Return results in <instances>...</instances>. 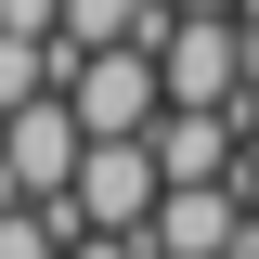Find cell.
Returning <instances> with one entry per match:
<instances>
[{"label": "cell", "instance_id": "52a82bcc", "mask_svg": "<svg viewBox=\"0 0 259 259\" xmlns=\"http://www.w3.org/2000/svg\"><path fill=\"white\" fill-rule=\"evenodd\" d=\"M156 26H168V0H65V52H117V39H143L156 52Z\"/></svg>", "mask_w": 259, "mask_h": 259}, {"label": "cell", "instance_id": "5b68a950", "mask_svg": "<svg viewBox=\"0 0 259 259\" xmlns=\"http://www.w3.org/2000/svg\"><path fill=\"white\" fill-rule=\"evenodd\" d=\"M65 104H78V130H156L168 65L143 52V39H117V52H78V65H65Z\"/></svg>", "mask_w": 259, "mask_h": 259}, {"label": "cell", "instance_id": "7c38bea8", "mask_svg": "<svg viewBox=\"0 0 259 259\" xmlns=\"http://www.w3.org/2000/svg\"><path fill=\"white\" fill-rule=\"evenodd\" d=\"M168 13H246V0H168Z\"/></svg>", "mask_w": 259, "mask_h": 259}, {"label": "cell", "instance_id": "4fadbf2b", "mask_svg": "<svg viewBox=\"0 0 259 259\" xmlns=\"http://www.w3.org/2000/svg\"><path fill=\"white\" fill-rule=\"evenodd\" d=\"M246 221H259V143H246Z\"/></svg>", "mask_w": 259, "mask_h": 259}, {"label": "cell", "instance_id": "9a60e30c", "mask_svg": "<svg viewBox=\"0 0 259 259\" xmlns=\"http://www.w3.org/2000/svg\"><path fill=\"white\" fill-rule=\"evenodd\" d=\"M246 259H259V246H246Z\"/></svg>", "mask_w": 259, "mask_h": 259}, {"label": "cell", "instance_id": "8fae6325", "mask_svg": "<svg viewBox=\"0 0 259 259\" xmlns=\"http://www.w3.org/2000/svg\"><path fill=\"white\" fill-rule=\"evenodd\" d=\"M233 117H246V143H259V78H246V91H233Z\"/></svg>", "mask_w": 259, "mask_h": 259}, {"label": "cell", "instance_id": "8992f818", "mask_svg": "<svg viewBox=\"0 0 259 259\" xmlns=\"http://www.w3.org/2000/svg\"><path fill=\"white\" fill-rule=\"evenodd\" d=\"M156 168L168 182H246V117L233 104H156Z\"/></svg>", "mask_w": 259, "mask_h": 259}, {"label": "cell", "instance_id": "277c9868", "mask_svg": "<svg viewBox=\"0 0 259 259\" xmlns=\"http://www.w3.org/2000/svg\"><path fill=\"white\" fill-rule=\"evenodd\" d=\"M156 65H168V104H233L246 91V13H168Z\"/></svg>", "mask_w": 259, "mask_h": 259}, {"label": "cell", "instance_id": "6da1fadb", "mask_svg": "<svg viewBox=\"0 0 259 259\" xmlns=\"http://www.w3.org/2000/svg\"><path fill=\"white\" fill-rule=\"evenodd\" d=\"M156 143H143V130H91V143H78V182H65V207L52 221L65 233H143V207H156Z\"/></svg>", "mask_w": 259, "mask_h": 259}, {"label": "cell", "instance_id": "9c48e42d", "mask_svg": "<svg viewBox=\"0 0 259 259\" xmlns=\"http://www.w3.org/2000/svg\"><path fill=\"white\" fill-rule=\"evenodd\" d=\"M65 259H156V246H143V233H78Z\"/></svg>", "mask_w": 259, "mask_h": 259}, {"label": "cell", "instance_id": "3957f363", "mask_svg": "<svg viewBox=\"0 0 259 259\" xmlns=\"http://www.w3.org/2000/svg\"><path fill=\"white\" fill-rule=\"evenodd\" d=\"M143 246H156V259H246V246H259L246 182H156V207H143Z\"/></svg>", "mask_w": 259, "mask_h": 259}, {"label": "cell", "instance_id": "5bb4252c", "mask_svg": "<svg viewBox=\"0 0 259 259\" xmlns=\"http://www.w3.org/2000/svg\"><path fill=\"white\" fill-rule=\"evenodd\" d=\"M246 78H259V0H246Z\"/></svg>", "mask_w": 259, "mask_h": 259}, {"label": "cell", "instance_id": "7a4b0ae2", "mask_svg": "<svg viewBox=\"0 0 259 259\" xmlns=\"http://www.w3.org/2000/svg\"><path fill=\"white\" fill-rule=\"evenodd\" d=\"M78 104L65 91H26V104H0V182L26 194V207H65V182H78Z\"/></svg>", "mask_w": 259, "mask_h": 259}, {"label": "cell", "instance_id": "30bf717a", "mask_svg": "<svg viewBox=\"0 0 259 259\" xmlns=\"http://www.w3.org/2000/svg\"><path fill=\"white\" fill-rule=\"evenodd\" d=\"M0 26H65V0H0Z\"/></svg>", "mask_w": 259, "mask_h": 259}, {"label": "cell", "instance_id": "ba28073f", "mask_svg": "<svg viewBox=\"0 0 259 259\" xmlns=\"http://www.w3.org/2000/svg\"><path fill=\"white\" fill-rule=\"evenodd\" d=\"M65 246H78V233H65L52 207H26V194L0 207V259H65Z\"/></svg>", "mask_w": 259, "mask_h": 259}]
</instances>
